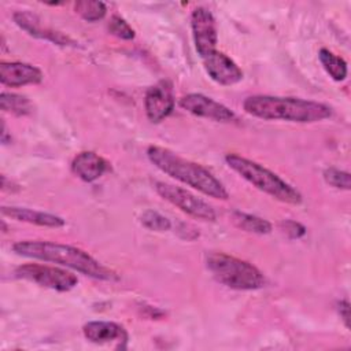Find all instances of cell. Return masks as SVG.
I'll return each mask as SVG.
<instances>
[{
	"label": "cell",
	"mask_w": 351,
	"mask_h": 351,
	"mask_svg": "<svg viewBox=\"0 0 351 351\" xmlns=\"http://www.w3.org/2000/svg\"><path fill=\"white\" fill-rule=\"evenodd\" d=\"M12 251L16 255L25 258H33L44 262H52L64 267H70L85 276L97 280H117V274L101 265L97 259L89 255L86 251L74 245L44 241V240H23L16 241L12 245Z\"/></svg>",
	"instance_id": "6da1fadb"
},
{
	"label": "cell",
	"mask_w": 351,
	"mask_h": 351,
	"mask_svg": "<svg viewBox=\"0 0 351 351\" xmlns=\"http://www.w3.org/2000/svg\"><path fill=\"white\" fill-rule=\"evenodd\" d=\"M243 108L247 114L259 119H281L296 123L319 122L332 115V108L324 103L270 95L248 96L243 101Z\"/></svg>",
	"instance_id": "7a4b0ae2"
},
{
	"label": "cell",
	"mask_w": 351,
	"mask_h": 351,
	"mask_svg": "<svg viewBox=\"0 0 351 351\" xmlns=\"http://www.w3.org/2000/svg\"><path fill=\"white\" fill-rule=\"evenodd\" d=\"M147 156L162 173L202 192L203 195L221 200H226L229 197L223 184L202 165L181 158L173 151L158 145L148 147Z\"/></svg>",
	"instance_id": "3957f363"
},
{
	"label": "cell",
	"mask_w": 351,
	"mask_h": 351,
	"mask_svg": "<svg viewBox=\"0 0 351 351\" xmlns=\"http://www.w3.org/2000/svg\"><path fill=\"white\" fill-rule=\"evenodd\" d=\"M225 162L241 178L248 181L259 191L267 193L269 196L288 204L302 203V195L296 188H293L291 184L284 181L280 176L266 169L261 163L237 154H228L225 156Z\"/></svg>",
	"instance_id": "277c9868"
},
{
	"label": "cell",
	"mask_w": 351,
	"mask_h": 351,
	"mask_svg": "<svg viewBox=\"0 0 351 351\" xmlns=\"http://www.w3.org/2000/svg\"><path fill=\"white\" fill-rule=\"evenodd\" d=\"M206 266L219 284L232 289L254 291L266 285V278L256 266L223 252L207 254Z\"/></svg>",
	"instance_id": "5b68a950"
},
{
	"label": "cell",
	"mask_w": 351,
	"mask_h": 351,
	"mask_svg": "<svg viewBox=\"0 0 351 351\" xmlns=\"http://www.w3.org/2000/svg\"><path fill=\"white\" fill-rule=\"evenodd\" d=\"M154 186H155V191L158 195H160L165 200H167L169 203H171L173 206L180 208L182 213H185L196 219L210 221V222L215 221L217 214H215L214 208L207 202L197 197L192 192H189L181 186L163 182V181L155 182Z\"/></svg>",
	"instance_id": "8992f818"
},
{
	"label": "cell",
	"mask_w": 351,
	"mask_h": 351,
	"mask_svg": "<svg viewBox=\"0 0 351 351\" xmlns=\"http://www.w3.org/2000/svg\"><path fill=\"white\" fill-rule=\"evenodd\" d=\"M15 277L59 292H67L78 284V278L74 273L67 271L66 269L41 263H27L16 267Z\"/></svg>",
	"instance_id": "52a82bcc"
},
{
	"label": "cell",
	"mask_w": 351,
	"mask_h": 351,
	"mask_svg": "<svg viewBox=\"0 0 351 351\" xmlns=\"http://www.w3.org/2000/svg\"><path fill=\"white\" fill-rule=\"evenodd\" d=\"M191 29L195 49L202 59L217 51V22L211 11L204 7H196L191 14Z\"/></svg>",
	"instance_id": "ba28073f"
},
{
	"label": "cell",
	"mask_w": 351,
	"mask_h": 351,
	"mask_svg": "<svg viewBox=\"0 0 351 351\" xmlns=\"http://www.w3.org/2000/svg\"><path fill=\"white\" fill-rule=\"evenodd\" d=\"M176 99L173 84L169 80H160L149 86L144 96V108L147 118L152 123H159L174 110Z\"/></svg>",
	"instance_id": "9c48e42d"
},
{
	"label": "cell",
	"mask_w": 351,
	"mask_h": 351,
	"mask_svg": "<svg viewBox=\"0 0 351 351\" xmlns=\"http://www.w3.org/2000/svg\"><path fill=\"white\" fill-rule=\"evenodd\" d=\"M180 106L200 118L215 122H232L236 119L234 112L225 104L202 93H188L180 99Z\"/></svg>",
	"instance_id": "30bf717a"
},
{
	"label": "cell",
	"mask_w": 351,
	"mask_h": 351,
	"mask_svg": "<svg viewBox=\"0 0 351 351\" xmlns=\"http://www.w3.org/2000/svg\"><path fill=\"white\" fill-rule=\"evenodd\" d=\"M208 77L223 86H230L243 80V71L233 59L221 51H214L207 58L202 59Z\"/></svg>",
	"instance_id": "8fae6325"
},
{
	"label": "cell",
	"mask_w": 351,
	"mask_h": 351,
	"mask_svg": "<svg viewBox=\"0 0 351 351\" xmlns=\"http://www.w3.org/2000/svg\"><path fill=\"white\" fill-rule=\"evenodd\" d=\"M43 73L38 67L23 62H1L0 81L5 86L18 88L23 85H36L43 81Z\"/></svg>",
	"instance_id": "7c38bea8"
},
{
	"label": "cell",
	"mask_w": 351,
	"mask_h": 351,
	"mask_svg": "<svg viewBox=\"0 0 351 351\" xmlns=\"http://www.w3.org/2000/svg\"><path fill=\"white\" fill-rule=\"evenodd\" d=\"M12 18H14V22L21 29H23L25 32H27L33 37L45 38V40H49V41H52L58 45H74L75 44L69 36H64L59 32L43 27L41 22H40V18L37 15L29 12V11H16V12H14Z\"/></svg>",
	"instance_id": "4fadbf2b"
},
{
	"label": "cell",
	"mask_w": 351,
	"mask_h": 351,
	"mask_svg": "<svg viewBox=\"0 0 351 351\" xmlns=\"http://www.w3.org/2000/svg\"><path fill=\"white\" fill-rule=\"evenodd\" d=\"M108 170V163L104 158L93 151H84L74 156L71 171L85 182H93Z\"/></svg>",
	"instance_id": "5bb4252c"
},
{
	"label": "cell",
	"mask_w": 351,
	"mask_h": 351,
	"mask_svg": "<svg viewBox=\"0 0 351 351\" xmlns=\"http://www.w3.org/2000/svg\"><path fill=\"white\" fill-rule=\"evenodd\" d=\"M82 333L86 340L95 344H107L111 341H126L128 332L117 322L111 321H90L82 326Z\"/></svg>",
	"instance_id": "9a60e30c"
},
{
	"label": "cell",
	"mask_w": 351,
	"mask_h": 351,
	"mask_svg": "<svg viewBox=\"0 0 351 351\" xmlns=\"http://www.w3.org/2000/svg\"><path fill=\"white\" fill-rule=\"evenodd\" d=\"M1 214L5 217H10L15 221L21 222H27L38 226H47V228H60L64 226L66 221L55 214L44 213V211H37V210H30L25 207H1Z\"/></svg>",
	"instance_id": "2e32d148"
},
{
	"label": "cell",
	"mask_w": 351,
	"mask_h": 351,
	"mask_svg": "<svg viewBox=\"0 0 351 351\" xmlns=\"http://www.w3.org/2000/svg\"><path fill=\"white\" fill-rule=\"evenodd\" d=\"M232 222L241 230L256 233V234H267L273 229L269 221L252 214L237 211V210L232 213Z\"/></svg>",
	"instance_id": "e0dca14e"
},
{
	"label": "cell",
	"mask_w": 351,
	"mask_h": 351,
	"mask_svg": "<svg viewBox=\"0 0 351 351\" xmlns=\"http://www.w3.org/2000/svg\"><path fill=\"white\" fill-rule=\"evenodd\" d=\"M318 58H319L322 67L325 69V71L329 74V77L333 81L340 82V81L346 80L348 67H347V62L343 58L335 55L332 51H329L326 48L319 49Z\"/></svg>",
	"instance_id": "ac0fdd59"
},
{
	"label": "cell",
	"mask_w": 351,
	"mask_h": 351,
	"mask_svg": "<svg viewBox=\"0 0 351 351\" xmlns=\"http://www.w3.org/2000/svg\"><path fill=\"white\" fill-rule=\"evenodd\" d=\"M0 107L3 111L14 114L16 117L27 115L32 111V103L26 96L11 92H1Z\"/></svg>",
	"instance_id": "d6986e66"
},
{
	"label": "cell",
	"mask_w": 351,
	"mask_h": 351,
	"mask_svg": "<svg viewBox=\"0 0 351 351\" xmlns=\"http://www.w3.org/2000/svg\"><path fill=\"white\" fill-rule=\"evenodd\" d=\"M75 12L88 22H96L104 18L107 7L103 1L96 0H80L74 4Z\"/></svg>",
	"instance_id": "ffe728a7"
},
{
	"label": "cell",
	"mask_w": 351,
	"mask_h": 351,
	"mask_svg": "<svg viewBox=\"0 0 351 351\" xmlns=\"http://www.w3.org/2000/svg\"><path fill=\"white\" fill-rule=\"evenodd\" d=\"M140 222L144 228L155 232H167L171 228L170 219L155 210L144 211L140 217Z\"/></svg>",
	"instance_id": "44dd1931"
},
{
	"label": "cell",
	"mask_w": 351,
	"mask_h": 351,
	"mask_svg": "<svg viewBox=\"0 0 351 351\" xmlns=\"http://www.w3.org/2000/svg\"><path fill=\"white\" fill-rule=\"evenodd\" d=\"M324 180L326 184H329L333 188L348 191L351 188V176L348 171L336 169V167H328L324 170Z\"/></svg>",
	"instance_id": "7402d4cb"
},
{
	"label": "cell",
	"mask_w": 351,
	"mask_h": 351,
	"mask_svg": "<svg viewBox=\"0 0 351 351\" xmlns=\"http://www.w3.org/2000/svg\"><path fill=\"white\" fill-rule=\"evenodd\" d=\"M108 32L122 40H132L134 38V30L132 26L119 15H112L108 22Z\"/></svg>",
	"instance_id": "603a6c76"
},
{
	"label": "cell",
	"mask_w": 351,
	"mask_h": 351,
	"mask_svg": "<svg viewBox=\"0 0 351 351\" xmlns=\"http://www.w3.org/2000/svg\"><path fill=\"white\" fill-rule=\"evenodd\" d=\"M281 228L284 229V232L291 237V239H299L306 233V228L292 219H287L281 222Z\"/></svg>",
	"instance_id": "cb8c5ba5"
},
{
	"label": "cell",
	"mask_w": 351,
	"mask_h": 351,
	"mask_svg": "<svg viewBox=\"0 0 351 351\" xmlns=\"http://www.w3.org/2000/svg\"><path fill=\"white\" fill-rule=\"evenodd\" d=\"M336 308H337V313H339L340 318L343 319L344 325H346L347 328H350V303H348V300H340V302H337Z\"/></svg>",
	"instance_id": "d4e9b609"
},
{
	"label": "cell",
	"mask_w": 351,
	"mask_h": 351,
	"mask_svg": "<svg viewBox=\"0 0 351 351\" xmlns=\"http://www.w3.org/2000/svg\"><path fill=\"white\" fill-rule=\"evenodd\" d=\"M1 141L3 144H7L8 140H7V129H5V123H3V132H1Z\"/></svg>",
	"instance_id": "484cf974"
}]
</instances>
